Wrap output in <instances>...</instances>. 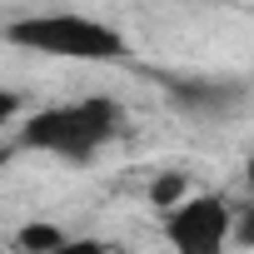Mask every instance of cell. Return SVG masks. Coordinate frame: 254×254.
<instances>
[{"label":"cell","mask_w":254,"mask_h":254,"mask_svg":"<svg viewBox=\"0 0 254 254\" xmlns=\"http://www.w3.org/2000/svg\"><path fill=\"white\" fill-rule=\"evenodd\" d=\"M120 130H125V110L105 95H85L75 105H55V110L30 115L25 130H20V145L40 150V155H55V160H70V165H85Z\"/></svg>","instance_id":"1"},{"label":"cell","mask_w":254,"mask_h":254,"mask_svg":"<svg viewBox=\"0 0 254 254\" xmlns=\"http://www.w3.org/2000/svg\"><path fill=\"white\" fill-rule=\"evenodd\" d=\"M5 40L35 55H55V60H95L110 65L125 55V35L105 20L75 15V10H45V15H20L15 25H5Z\"/></svg>","instance_id":"2"},{"label":"cell","mask_w":254,"mask_h":254,"mask_svg":"<svg viewBox=\"0 0 254 254\" xmlns=\"http://www.w3.org/2000/svg\"><path fill=\"white\" fill-rule=\"evenodd\" d=\"M165 239L185 254H219L229 244V199L224 194H185L165 209Z\"/></svg>","instance_id":"3"},{"label":"cell","mask_w":254,"mask_h":254,"mask_svg":"<svg viewBox=\"0 0 254 254\" xmlns=\"http://www.w3.org/2000/svg\"><path fill=\"white\" fill-rule=\"evenodd\" d=\"M170 105L190 115H234L244 110V80H209V75H170Z\"/></svg>","instance_id":"4"},{"label":"cell","mask_w":254,"mask_h":254,"mask_svg":"<svg viewBox=\"0 0 254 254\" xmlns=\"http://www.w3.org/2000/svg\"><path fill=\"white\" fill-rule=\"evenodd\" d=\"M15 249H25V254H55V249H70V234L60 224H50V219H30V224L15 229Z\"/></svg>","instance_id":"5"},{"label":"cell","mask_w":254,"mask_h":254,"mask_svg":"<svg viewBox=\"0 0 254 254\" xmlns=\"http://www.w3.org/2000/svg\"><path fill=\"white\" fill-rule=\"evenodd\" d=\"M190 194V175H180V170H160L155 180H150V190H145V199H150V209H170V204H180Z\"/></svg>","instance_id":"6"},{"label":"cell","mask_w":254,"mask_h":254,"mask_svg":"<svg viewBox=\"0 0 254 254\" xmlns=\"http://www.w3.org/2000/svg\"><path fill=\"white\" fill-rule=\"evenodd\" d=\"M20 105H25L20 90H5V85H0V125H10V120L20 115Z\"/></svg>","instance_id":"7"}]
</instances>
